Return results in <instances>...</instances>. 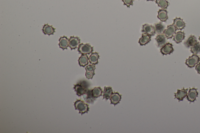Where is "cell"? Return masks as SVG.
Returning <instances> with one entry per match:
<instances>
[{
	"label": "cell",
	"instance_id": "d6986e66",
	"mask_svg": "<svg viewBox=\"0 0 200 133\" xmlns=\"http://www.w3.org/2000/svg\"><path fill=\"white\" fill-rule=\"evenodd\" d=\"M185 38V34L184 32L179 31L175 34L174 36L173 40L176 43H179L181 42Z\"/></svg>",
	"mask_w": 200,
	"mask_h": 133
},
{
	"label": "cell",
	"instance_id": "484cf974",
	"mask_svg": "<svg viewBox=\"0 0 200 133\" xmlns=\"http://www.w3.org/2000/svg\"><path fill=\"white\" fill-rule=\"evenodd\" d=\"M156 2L162 9H166L169 5V2L166 0H156Z\"/></svg>",
	"mask_w": 200,
	"mask_h": 133
},
{
	"label": "cell",
	"instance_id": "cb8c5ba5",
	"mask_svg": "<svg viewBox=\"0 0 200 133\" xmlns=\"http://www.w3.org/2000/svg\"><path fill=\"white\" fill-rule=\"evenodd\" d=\"M155 29L156 33L159 34H164L165 31V26L161 23H157L155 26Z\"/></svg>",
	"mask_w": 200,
	"mask_h": 133
},
{
	"label": "cell",
	"instance_id": "3957f363",
	"mask_svg": "<svg viewBox=\"0 0 200 133\" xmlns=\"http://www.w3.org/2000/svg\"><path fill=\"white\" fill-rule=\"evenodd\" d=\"M86 83L83 84H77L74 85V89L77 95L81 96L86 94L88 91L87 86Z\"/></svg>",
	"mask_w": 200,
	"mask_h": 133
},
{
	"label": "cell",
	"instance_id": "9c48e42d",
	"mask_svg": "<svg viewBox=\"0 0 200 133\" xmlns=\"http://www.w3.org/2000/svg\"><path fill=\"white\" fill-rule=\"evenodd\" d=\"M198 95V92H197V89L195 88L190 89L187 96V99L189 101L193 102L196 100Z\"/></svg>",
	"mask_w": 200,
	"mask_h": 133
},
{
	"label": "cell",
	"instance_id": "603a6c76",
	"mask_svg": "<svg viewBox=\"0 0 200 133\" xmlns=\"http://www.w3.org/2000/svg\"><path fill=\"white\" fill-rule=\"evenodd\" d=\"M99 58V55L98 53H93L89 58L90 63L92 65H96L98 63V59Z\"/></svg>",
	"mask_w": 200,
	"mask_h": 133
},
{
	"label": "cell",
	"instance_id": "f546056e",
	"mask_svg": "<svg viewBox=\"0 0 200 133\" xmlns=\"http://www.w3.org/2000/svg\"><path fill=\"white\" fill-rule=\"evenodd\" d=\"M196 71H197V73L200 74V63L196 66Z\"/></svg>",
	"mask_w": 200,
	"mask_h": 133
},
{
	"label": "cell",
	"instance_id": "7c38bea8",
	"mask_svg": "<svg viewBox=\"0 0 200 133\" xmlns=\"http://www.w3.org/2000/svg\"><path fill=\"white\" fill-rule=\"evenodd\" d=\"M188 90V89L177 90V92L175 93V98L179 101H183L184 98L187 96Z\"/></svg>",
	"mask_w": 200,
	"mask_h": 133
},
{
	"label": "cell",
	"instance_id": "d6a6232c",
	"mask_svg": "<svg viewBox=\"0 0 200 133\" xmlns=\"http://www.w3.org/2000/svg\"><path fill=\"white\" fill-rule=\"evenodd\" d=\"M199 61L200 62V58H199Z\"/></svg>",
	"mask_w": 200,
	"mask_h": 133
},
{
	"label": "cell",
	"instance_id": "4fadbf2b",
	"mask_svg": "<svg viewBox=\"0 0 200 133\" xmlns=\"http://www.w3.org/2000/svg\"><path fill=\"white\" fill-rule=\"evenodd\" d=\"M59 46L63 50L67 49L69 46V40L66 36L61 37L59 40Z\"/></svg>",
	"mask_w": 200,
	"mask_h": 133
},
{
	"label": "cell",
	"instance_id": "8992f818",
	"mask_svg": "<svg viewBox=\"0 0 200 133\" xmlns=\"http://www.w3.org/2000/svg\"><path fill=\"white\" fill-rule=\"evenodd\" d=\"M80 43V39L77 37L71 36L69 40V47L71 50L76 49Z\"/></svg>",
	"mask_w": 200,
	"mask_h": 133
},
{
	"label": "cell",
	"instance_id": "ffe728a7",
	"mask_svg": "<svg viewBox=\"0 0 200 133\" xmlns=\"http://www.w3.org/2000/svg\"><path fill=\"white\" fill-rule=\"evenodd\" d=\"M197 42V40L196 37L194 36H191L184 43V45L187 48H190L194 46Z\"/></svg>",
	"mask_w": 200,
	"mask_h": 133
},
{
	"label": "cell",
	"instance_id": "d4e9b609",
	"mask_svg": "<svg viewBox=\"0 0 200 133\" xmlns=\"http://www.w3.org/2000/svg\"><path fill=\"white\" fill-rule=\"evenodd\" d=\"M93 96L95 98H98L102 96V89L100 87H96L91 90Z\"/></svg>",
	"mask_w": 200,
	"mask_h": 133
},
{
	"label": "cell",
	"instance_id": "f1b7e54d",
	"mask_svg": "<svg viewBox=\"0 0 200 133\" xmlns=\"http://www.w3.org/2000/svg\"><path fill=\"white\" fill-rule=\"evenodd\" d=\"M125 5L129 8L131 6L133 5V0H122Z\"/></svg>",
	"mask_w": 200,
	"mask_h": 133
},
{
	"label": "cell",
	"instance_id": "ba28073f",
	"mask_svg": "<svg viewBox=\"0 0 200 133\" xmlns=\"http://www.w3.org/2000/svg\"><path fill=\"white\" fill-rule=\"evenodd\" d=\"M142 31L150 36H153L156 33L155 27L149 24H146L143 26Z\"/></svg>",
	"mask_w": 200,
	"mask_h": 133
},
{
	"label": "cell",
	"instance_id": "9a60e30c",
	"mask_svg": "<svg viewBox=\"0 0 200 133\" xmlns=\"http://www.w3.org/2000/svg\"><path fill=\"white\" fill-rule=\"evenodd\" d=\"M173 25L178 30L183 29L185 27L186 24L183 19L180 18H176L174 21Z\"/></svg>",
	"mask_w": 200,
	"mask_h": 133
},
{
	"label": "cell",
	"instance_id": "5bb4252c",
	"mask_svg": "<svg viewBox=\"0 0 200 133\" xmlns=\"http://www.w3.org/2000/svg\"><path fill=\"white\" fill-rule=\"evenodd\" d=\"M122 96L120 95L118 92H114L112 95L110 97L111 103L114 105H117L121 101Z\"/></svg>",
	"mask_w": 200,
	"mask_h": 133
},
{
	"label": "cell",
	"instance_id": "6da1fadb",
	"mask_svg": "<svg viewBox=\"0 0 200 133\" xmlns=\"http://www.w3.org/2000/svg\"><path fill=\"white\" fill-rule=\"evenodd\" d=\"M74 106L76 110H78L79 113L82 115L88 113L89 110V105L81 100L76 101L74 103Z\"/></svg>",
	"mask_w": 200,
	"mask_h": 133
},
{
	"label": "cell",
	"instance_id": "30bf717a",
	"mask_svg": "<svg viewBox=\"0 0 200 133\" xmlns=\"http://www.w3.org/2000/svg\"><path fill=\"white\" fill-rule=\"evenodd\" d=\"M174 50L173 48V46L172 44L167 43L160 50L161 53L163 55L170 54L173 53Z\"/></svg>",
	"mask_w": 200,
	"mask_h": 133
},
{
	"label": "cell",
	"instance_id": "5b68a950",
	"mask_svg": "<svg viewBox=\"0 0 200 133\" xmlns=\"http://www.w3.org/2000/svg\"><path fill=\"white\" fill-rule=\"evenodd\" d=\"M177 28L174 25L168 26L164 31V34L167 39H171L176 33Z\"/></svg>",
	"mask_w": 200,
	"mask_h": 133
},
{
	"label": "cell",
	"instance_id": "e0dca14e",
	"mask_svg": "<svg viewBox=\"0 0 200 133\" xmlns=\"http://www.w3.org/2000/svg\"><path fill=\"white\" fill-rule=\"evenodd\" d=\"M167 11L165 9L159 10L158 12V18L162 22H166L168 19Z\"/></svg>",
	"mask_w": 200,
	"mask_h": 133
},
{
	"label": "cell",
	"instance_id": "1f68e13d",
	"mask_svg": "<svg viewBox=\"0 0 200 133\" xmlns=\"http://www.w3.org/2000/svg\"><path fill=\"white\" fill-rule=\"evenodd\" d=\"M199 41H200V36L199 37Z\"/></svg>",
	"mask_w": 200,
	"mask_h": 133
},
{
	"label": "cell",
	"instance_id": "2e32d148",
	"mask_svg": "<svg viewBox=\"0 0 200 133\" xmlns=\"http://www.w3.org/2000/svg\"><path fill=\"white\" fill-rule=\"evenodd\" d=\"M42 31L46 35L49 36L53 35L55 32V28H53L52 26L49 25L48 24L44 25L42 28Z\"/></svg>",
	"mask_w": 200,
	"mask_h": 133
},
{
	"label": "cell",
	"instance_id": "277c9868",
	"mask_svg": "<svg viewBox=\"0 0 200 133\" xmlns=\"http://www.w3.org/2000/svg\"><path fill=\"white\" fill-rule=\"evenodd\" d=\"M199 61V57L197 55L193 54L186 59L185 64L188 67L192 68L194 67L195 65H197Z\"/></svg>",
	"mask_w": 200,
	"mask_h": 133
},
{
	"label": "cell",
	"instance_id": "7402d4cb",
	"mask_svg": "<svg viewBox=\"0 0 200 133\" xmlns=\"http://www.w3.org/2000/svg\"><path fill=\"white\" fill-rule=\"evenodd\" d=\"M89 58L86 54H82L78 60L79 64L81 66L84 67L89 64Z\"/></svg>",
	"mask_w": 200,
	"mask_h": 133
},
{
	"label": "cell",
	"instance_id": "7a4b0ae2",
	"mask_svg": "<svg viewBox=\"0 0 200 133\" xmlns=\"http://www.w3.org/2000/svg\"><path fill=\"white\" fill-rule=\"evenodd\" d=\"M78 51L82 54H89L93 51V47L89 44L81 43L79 46Z\"/></svg>",
	"mask_w": 200,
	"mask_h": 133
},
{
	"label": "cell",
	"instance_id": "83f0119b",
	"mask_svg": "<svg viewBox=\"0 0 200 133\" xmlns=\"http://www.w3.org/2000/svg\"><path fill=\"white\" fill-rule=\"evenodd\" d=\"M86 101L87 102L89 103H93L94 101L95 100V98L93 96L92 92H91V90H88L86 93Z\"/></svg>",
	"mask_w": 200,
	"mask_h": 133
},
{
	"label": "cell",
	"instance_id": "ac0fdd59",
	"mask_svg": "<svg viewBox=\"0 0 200 133\" xmlns=\"http://www.w3.org/2000/svg\"><path fill=\"white\" fill-rule=\"evenodd\" d=\"M151 41V36L146 33L142 34V36L139 40V43L140 46H145Z\"/></svg>",
	"mask_w": 200,
	"mask_h": 133
},
{
	"label": "cell",
	"instance_id": "44dd1931",
	"mask_svg": "<svg viewBox=\"0 0 200 133\" xmlns=\"http://www.w3.org/2000/svg\"><path fill=\"white\" fill-rule=\"evenodd\" d=\"M103 99L106 100L110 99L113 93V91L110 87H105L103 91Z\"/></svg>",
	"mask_w": 200,
	"mask_h": 133
},
{
	"label": "cell",
	"instance_id": "52a82bcc",
	"mask_svg": "<svg viewBox=\"0 0 200 133\" xmlns=\"http://www.w3.org/2000/svg\"><path fill=\"white\" fill-rule=\"evenodd\" d=\"M96 68V66L92 64L86 66L85 69L86 70V78L89 79H92L95 74L94 71Z\"/></svg>",
	"mask_w": 200,
	"mask_h": 133
},
{
	"label": "cell",
	"instance_id": "4316f807",
	"mask_svg": "<svg viewBox=\"0 0 200 133\" xmlns=\"http://www.w3.org/2000/svg\"><path fill=\"white\" fill-rule=\"evenodd\" d=\"M191 52L193 54L197 55L200 53V43L197 42L191 47Z\"/></svg>",
	"mask_w": 200,
	"mask_h": 133
},
{
	"label": "cell",
	"instance_id": "4dcf8cb0",
	"mask_svg": "<svg viewBox=\"0 0 200 133\" xmlns=\"http://www.w3.org/2000/svg\"><path fill=\"white\" fill-rule=\"evenodd\" d=\"M146 1H155V0H146Z\"/></svg>",
	"mask_w": 200,
	"mask_h": 133
},
{
	"label": "cell",
	"instance_id": "8fae6325",
	"mask_svg": "<svg viewBox=\"0 0 200 133\" xmlns=\"http://www.w3.org/2000/svg\"><path fill=\"white\" fill-rule=\"evenodd\" d=\"M156 41L158 47H162L167 43V38L164 34H159L156 37Z\"/></svg>",
	"mask_w": 200,
	"mask_h": 133
}]
</instances>
